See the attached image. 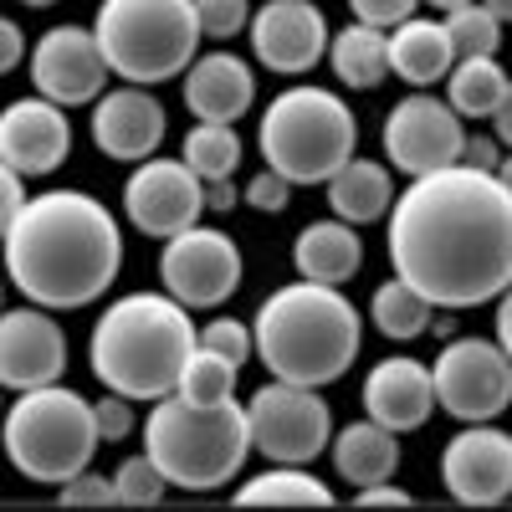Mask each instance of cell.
<instances>
[{
    "mask_svg": "<svg viewBox=\"0 0 512 512\" xmlns=\"http://www.w3.org/2000/svg\"><path fill=\"white\" fill-rule=\"evenodd\" d=\"M67 369V333L47 308H0V390H36L57 384Z\"/></svg>",
    "mask_w": 512,
    "mask_h": 512,
    "instance_id": "obj_18",
    "label": "cell"
},
{
    "mask_svg": "<svg viewBox=\"0 0 512 512\" xmlns=\"http://www.w3.org/2000/svg\"><path fill=\"white\" fill-rule=\"evenodd\" d=\"M93 41L113 77L159 88L195 62V0H103L93 16Z\"/></svg>",
    "mask_w": 512,
    "mask_h": 512,
    "instance_id": "obj_8",
    "label": "cell"
},
{
    "mask_svg": "<svg viewBox=\"0 0 512 512\" xmlns=\"http://www.w3.org/2000/svg\"><path fill=\"white\" fill-rule=\"evenodd\" d=\"M21 62H26V36H21V26L11 16H0V77L16 72Z\"/></svg>",
    "mask_w": 512,
    "mask_h": 512,
    "instance_id": "obj_43",
    "label": "cell"
},
{
    "mask_svg": "<svg viewBox=\"0 0 512 512\" xmlns=\"http://www.w3.org/2000/svg\"><path fill=\"white\" fill-rule=\"evenodd\" d=\"M415 6H420V0H349L354 21L379 26V31H390V26H400L405 16H415Z\"/></svg>",
    "mask_w": 512,
    "mask_h": 512,
    "instance_id": "obj_39",
    "label": "cell"
},
{
    "mask_svg": "<svg viewBox=\"0 0 512 512\" xmlns=\"http://www.w3.org/2000/svg\"><path fill=\"white\" fill-rule=\"evenodd\" d=\"M236 502L241 507H333V487L318 482L308 466L272 461L262 477L236 487Z\"/></svg>",
    "mask_w": 512,
    "mask_h": 512,
    "instance_id": "obj_28",
    "label": "cell"
},
{
    "mask_svg": "<svg viewBox=\"0 0 512 512\" xmlns=\"http://www.w3.org/2000/svg\"><path fill=\"white\" fill-rule=\"evenodd\" d=\"M195 349V318L169 292H123L103 308L88 338V364L103 390L123 400H159Z\"/></svg>",
    "mask_w": 512,
    "mask_h": 512,
    "instance_id": "obj_4",
    "label": "cell"
},
{
    "mask_svg": "<svg viewBox=\"0 0 512 512\" xmlns=\"http://www.w3.org/2000/svg\"><path fill=\"white\" fill-rule=\"evenodd\" d=\"M425 6H436V11L446 16V11H456V6H466V0H425Z\"/></svg>",
    "mask_w": 512,
    "mask_h": 512,
    "instance_id": "obj_47",
    "label": "cell"
},
{
    "mask_svg": "<svg viewBox=\"0 0 512 512\" xmlns=\"http://www.w3.org/2000/svg\"><path fill=\"white\" fill-rule=\"evenodd\" d=\"M236 185L231 180H205V210H236Z\"/></svg>",
    "mask_w": 512,
    "mask_h": 512,
    "instance_id": "obj_44",
    "label": "cell"
},
{
    "mask_svg": "<svg viewBox=\"0 0 512 512\" xmlns=\"http://www.w3.org/2000/svg\"><path fill=\"white\" fill-rule=\"evenodd\" d=\"M246 36H251V52L267 72H282V77H303L323 62L328 52V16L313 0H267L256 6L251 21H246Z\"/></svg>",
    "mask_w": 512,
    "mask_h": 512,
    "instance_id": "obj_15",
    "label": "cell"
},
{
    "mask_svg": "<svg viewBox=\"0 0 512 512\" xmlns=\"http://www.w3.org/2000/svg\"><path fill=\"white\" fill-rule=\"evenodd\" d=\"M364 349V318L338 287L297 277L277 287L251 318V354L272 379L328 390Z\"/></svg>",
    "mask_w": 512,
    "mask_h": 512,
    "instance_id": "obj_3",
    "label": "cell"
},
{
    "mask_svg": "<svg viewBox=\"0 0 512 512\" xmlns=\"http://www.w3.org/2000/svg\"><path fill=\"white\" fill-rule=\"evenodd\" d=\"M379 144H384L390 169H400L405 180H415V175H431V169L461 164L466 128H461V118L451 113L446 98L415 88L410 98H400L390 113H384Z\"/></svg>",
    "mask_w": 512,
    "mask_h": 512,
    "instance_id": "obj_12",
    "label": "cell"
},
{
    "mask_svg": "<svg viewBox=\"0 0 512 512\" xmlns=\"http://www.w3.org/2000/svg\"><path fill=\"white\" fill-rule=\"evenodd\" d=\"M431 303L410 287V282H400V277H390V282H379L374 287V297H369V323L390 338V344H410V338H420L425 328H431Z\"/></svg>",
    "mask_w": 512,
    "mask_h": 512,
    "instance_id": "obj_29",
    "label": "cell"
},
{
    "mask_svg": "<svg viewBox=\"0 0 512 512\" xmlns=\"http://www.w3.org/2000/svg\"><path fill=\"white\" fill-rule=\"evenodd\" d=\"M195 344L210 349V354H221V359H231V364H246L251 359V328L241 318H210L195 333Z\"/></svg>",
    "mask_w": 512,
    "mask_h": 512,
    "instance_id": "obj_35",
    "label": "cell"
},
{
    "mask_svg": "<svg viewBox=\"0 0 512 512\" xmlns=\"http://www.w3.org/2000/svg\"><path fill=\"white\" fill-rule=\"evenodd\" d=\"M72 154V118L52 98H16L0 108V159H6L21 180L57 175Z\"/></svg>",
    "mask_w": 512,
    "mask_h": 512,
    "instance_id": "obj_17",
    "label": "cell"
},
{
    "mask_svg": "<svg viewBox=\"0 0 512 512\" xmlns=\"http://www.w3.org/2000/svg\"><path fill=\"white\" fill-rule=\"evenodd\" d=\"M415 497L405 492V487H395L390 477H384V482H369V487H359L354 492V507H410Z\"/></svg>",
    "mask_w": 512,
    "mask_h": 512,
    "instance_id": "obj_42",
    "label": "cell"
},
{
    "mask_svg": "<svg viewBox=\"0 0 512 512\" xmlns=\"http://www.w3.org/2000/svg\"><path fill=\"white\" fill-rule=\"evenodd\" d=\"M364 415H369V420H379L384 431H395V436L420 431V425L436 415L431 364L405 359V354L379 359V364L364 374Z\"/></svg>",
    "mask_w": 512,
    "mask_h": 512,
    "instance_id": "obj_20",
    "label": "cell"
},
{
    "mask_svg": "<svg viewBox=\"0 0 512 512\" xmlns=\"http://www.w3.org/2000/svg\"><path fill=\"white\" fill-rule=\"evenodd\" d=\"M185 77V108L200 123H241L256 103V72L236 52H195Z\"/></svg>",
    "mask_w": 512,
    "mask_h": 512,
    "instance_id": "obj_21",
    "label": "cell"
},
{
    "mask_svg": "<svg viewBox=\"0 0 512 512\" xmlns=\"http://www.w3.org/2000/svg\"><path fill=\"white\" fill-rule=\"evenodd\" d=\"M461 164H472V169H492V175H507V149L487 134H466L461 144Z\"/></svg>",
    "mask_w": 512,
    "mask_h": 512,
    "instance_id": "obj_40",
    "label": "cell"
},
{
    "mask_svg": "<svg viewBox=\"0 0 512 512\" xmlns=\"http://www.w3.org/2000/svg\"><path fill=\"white\" fill-rule=\"evenodd\" d=\"M123 216L139 236H175L205 216V185L185 159L149 154L123 180Z\"/></svg>",
    "mask_w": 512,
    "mask_h": 512,
    "instance_id": "obj_13",
    "label": "cell"
},
{
    "mask_svg": "<svg viewBox=\"0 0 512 512\" xmlns=\"http://www.w3.org/2000/svg\"><path fill=\"white\" fill-rule=\"evenodd\" d=\"M441 82H446V103H451V113L461 123L466 118L487 123L492 113L512 108V77L502 72L497 57H456Z\"/></svg>",
    "mask_w": 512,
    "mask_h": 512,
    "instance_id": "obj_26",
    "label": "cell"
},
{
    "mask_svg": "<svg viewBox=\"0 0 512 512\" xmlns=\"http://www.w3.org/2000/svg\"><path fill=\"white\" fill-rule=\"evenodd\" d=\"M236 374H241V364H231V359H221V354H210V349L195 344L185 369H180V379H175V395H185L195 405L231 400L236 395Z\"/></svg>",
    "mask_w": 512,
    "mask_h": 512,
    "instance_id": "obj_31",
    "label": "cell"
},
{
    "mask_svg": "<svg viewBox=\"0 0 512 512\" xmlns=\"http://www.w3.org/2000/svg\"><path fill=\"white\" fill-rule=\"evenodd\" d=\"M482 6H487V11H492V16L502 21V26L512 21V0H482Z\"/></svg>",
    "mask_w": 512,
    "mask_h": 512,
    "instance_id": "obj_46",
    "label": "cell"
},
{
    "mask_svg": "<svg viewBox=\"0 0 512 512\" xmlns=\"http://www.w3.org/2000/svg\"><path fill=\"white\" fill-rule=\"evenodd\" d=\"M323 57L333 62V77L344 82V88H354V93H374L379 82L390 77L384 31H379V26H364V21H354V26H344V31H333Z\"/></svg>",
    "mask_w": 512,
    "mask_h": 512,
    "instance_id": "obj_27",
    "label": "cell"
},
{
    "mask_svg": "<svg viewBox=\"0 0 512 512\" xmlns=\"http://www.w3.org/2000/svg\"><path fill=\"white\" fill-rule=\"evenodd\" d=\"M446 41H451V57H497L502 47V21L482 6V0H466V6L441 16Z\"/></svg>",
    "mask_w": 512,
    "mask_h": 512,
    "instance_id": "obj_32",
    "label": "cell"
},
{
    "mask_svg": "<svg viewBox=\"0 0 512 512\" xmlns=\"http://www.w3.org/2000/svg\"><path fill=\"white\" fill-rule=\"evenodd\" d=\"M323 190H328V205H333L338 221L374 226V221H384V210H390V200H395V175H390V164L349 154L323 180Z\"/></svg>",
    "mask_w": 512,
    "mask_h": 512,
    "instance_id": "obj_24",
    "label": "cell"
},
{
    "mask_svg": "<svg viewBox=\"0 0 512 512\" xmlns=\"http://www.w3.org/2000/svg\"><path fill=\"white\" fill-rule=\"evenodd\" d=\"M492 303H497V338H492V344L512 354V303H507V292H502V297H492Z\"/></svg>",
    "mask_w": 512,
    "mask_h": 512,
    "instance_id": "obj_45",
    "label": "cell"
},
{
    "mask_svg": "<svg viewBox=\"0 0 512 512\" xmlns=\"http://www.w3.org/2000/svg\"><path fill=\"white\" fill-rule=\"evenodd\" d=\"M93 431H98V441H128L134 436V400H123V395H103V400H93Z\"/></svg>",
    "mask_w": 512,
    "mask_h": 512,
    "instance_id": "obj_36",
    "label": "cell"
},
{
    "mask_svg": "<svg viewBox=\"0 0 512 512\" xmlns=\"http://www.w3.org/2000/svg\"><path fill=\"white\" fill-rule=\"evenodd\" d=\"M241 200H246L251 210H262V216H282L287 200H292V185L277 175V169H262V175H251V180H246Z\"/></svg>",
    "mask_w": 512,
    "mask_h": 512,
    "instance_id": "obj_38",
    "label": "cell"
},
{
    "mask_svg": "<svg viewBox=\"0 0 512 512\" xmlns=\"http://www.w3.org/2000/svg\"><path fill=\"white\" fill-rule=\"evenodd\" d=\"M144 456L180 492H221L241 477L251 456L246 410L236 400L195 405L185 395H159L144 415Z\"/></svg>",
    "mask_w": 512,
    "mask_h": 512,
    "instance_id": "obj_5",
    "label": "cell"
},
{
    "mask_svg": "<svg viewBox=\"0 0 512 512\" xmlns=\"http://www.w3.org/2000/svg\"><path fill=\"white\" fill-rule=\"evenodd\" d=\"M108 62L93 41V26H52L31 47V82L57 108H82L108 88Z\"/></svg>",
    "mask_w": 512,
    "mask_h": 512,
    "instance_id": "obj_16",
    "label": "cell"
},
{
    "mask_svg": "<svg viewBox=\"0 0 512 512\" xmlns=\"http://www.w3.org/2000/svg\"><path fill=\"white\" fill-rule=\"evenodd\" d=\"M0 441L16 472L41 487H62L82 466H93V451L103 446L93 431V400L67 390L62 379L21 390L0 415Z\"/></svg>",
    "mask_w": 512,
    "mask_h": 512,
    "instance_id": "obj_7",
    "label": "cell"
},
{
    "mask_svg": "<svg viewBox=\"0 0 512 512\" xmlns=\"http://www.w3.org/2000/svg\"><path fill=\"white\" fill-rule=\"evenodd\" d=\"M431 390L436 405L461 425L497 420L512 405V354L482 333H451L431 364Z\"/></svg>",
    "mask_w": 512,
    "mask_h": 512,
    "instance_id": "obj_10",
    "label": "cell"
},
{
    "mask_svg": "<svg viewBox=\"0 0 512 512\" xmlns=\"http://www.w3.org/2000/svg\"><path fill=\"white\" fill-rule=\"evenodd\" d=\"M93 144L98 154L118 159V164H139L149 154H159L164 134H169V113L164 103L139 88V82H123V88H103L93 103Z\"/></svg>",
    "mask_w": 512,
    "mask_h": 512,
    "instance_id": "obj_19",
    "label": "cell"
},
{
    "mask_svg": "<svg viewBox=\"0 0 512 512\" xmlns=\"http://www.w3.org/2000/svg\"><path fill=\"white\" fill-rule=\"evenodd\" d=\"M21 6H31V11H47V6H57V0H21Z\"/></svg>",
    "mask_w": 512,
    "mask_h": 512,
    "instance_id": "obj_48",
    "label": "cell"
},
{
    "mask_svg": "<svg viewBox=\"0 0 512 512\" xmlns=\"http://www.w3.org/2000/svg\"><path fill=\"white\" fill-rule=\"evenodd\" d=\"M21 200H26V185H21V175L0 159V236H6V226L16 221V210H21Z\"/></svg>",
    "mask_w": 512,
    "mask_h": 512,
    "instance_id": "obj_41",
    "label": "cell"
},
{
    "mask_svg": "<svg viewBox=\"0 0 512 512\" xmlns=\"http://www.w3.org/2000/svg\"><path fill=\"white\" fill-rule=\"evenodd\" d=\"M292 267H297V277H308V282L344 287L364 267V236H359V226L338 221V216L308 221L303 231H297V241H292Z\"/></svg>",
    "mask_w": 512,
    "mask_h": 512,
    "instance_id": "obj_22",
    "label": "cell"
},
{
    "mask_svg": "<svg viewBox=\"0 0 512 512\" xmlns=\"http://www.w3.org/2000/svg\"><path fill=\"white\" fill-rule=\"evenodd\" d=\"M11 287L47 313L93 308L123 267V226L88 190L26 195L0 236Z\"/></svg>",
    "mask_w": 512,
    "mask_h": 512,
    "instance_id": "obj_2",
    "label": "cell"
},
{
    "mask_svg": "<svg viewBox=\"0 0 512 512\" xmlns=\"http://www.w3.org/2000/svg\"><path fill=\"white\" fill-rule=\"evenodd\" d=\"M164 492H169V482L159 477V466L144 451L118 461V472H113V502H123V507H159Z\"/></svg>",
    "mask_w": 512,
    "mask_h": 512,
    "instance_id": "obj_33",
    "label": "cell"
},
{
    "mask_svg": "<svg viewBox=\"0 0 512 512\" xmlns=\"http://www.w3.org/2000/svg\"><path fill=\"white\" fill-rule=\"evenodd\" d=\"M0 297H6V282H0Z\"/></svg>",
    "mask_w": 512,
    "mask_h": 512,
    "instance_id": "obj_49",
    "label": "cell"
},
{
    "mask_svg": "<svg viewBox=\"0 0 512 512\" xmlns=\"http://www.w3.org/2000/svg\"><path fill=\"white\" fill-rule=\"evenodd\" d=\"M256 149L287 185H323L359 149V118L338 93L292 82L256 123Z\"/></svg>",
    "mask_w": 512,
    "mask_h": 512,
    "instance_id": "obj_6",
    "label": "cell"
},
{
    "mask_svg": "<svg viewBox=\"0 0 512 512\" xmlns=\"http://www.w3.org/2000/svg\"><path fill=\"white\" fill-rule=\"evenodd\" d=\"M195 21H200V36L231 41L251 21V0H195Z\"/></svg>",
    "mask_w": 512,
    "mask_h": 512,
    "instance_id": "obj_34",
    "label": "cell"
},
{
    "mask_svg": "<svg viewBox=\"0 0 512 512\" xmlns=\"http://www.w3.org/2000/svg\"><path fill=\"white\" fill-rule=\"evenodd\" d=\"M246 436L251 451L267 461H287V466H308L328 451L333 436V410L318 390L308 384H287V379H267L246 405Z\"/></svg>",
    "mask_w": 512,
    "mask_h": 512,
    "instance_id": "obj_9",
    "label": "cell"
},
{
    "mask_svg": "<svg viewBox=\"0 0 512 512\" xmlns=\"http://www.w3.org/2000/svg\"><path fill=\"white\" fill-rule=\"evenodd\" d=\"M246 277V262H241V246L236 236H226L221 226H185L175 236H164V251H159V282L164 292L175 297L180 308H221L236 297Z\"/></svg>",
    "mask_w": 512,
    "mask_h": 512,
    "instance_id": "obj_11",
    "label": "cell"
},
{
    "mask_svg": "<svg viewBox=\"0 0 512 512\" xmlns=\"http://www.w3.org/2000/svg\"><path fill=\"white\" fill-rule=\"evenodd\" d=\"M57 502L62 507H113V477H98V472L82 466L77 477H67L57 487Z\"/></svg>",
    "mask_w": 512,
    "mask_h": 512,
    "instance_id": "obj_37",
    "label": "cell"
},
{
    "mask_svg": "<svg viewBox=\"0 0 512 512\" xmlns=\"http://www.w3.org/2000/svg\"><path fill=\"white\" fill-rule=\"evenodd\" d=\"M328 451H333V472L354 487H369V482H384V477L400 472V436L384 431L369 415L344 425V431H333Z\"/></svg>",
    "mask_w": 512,
    "mask_h": 512,
    "instance_id": "obj_25",
    "label": "cell"
},
{
    "mask_svg": "<svg viewBox=\"0 0 512 512\" xmlns=\"http://www.w3.org/2000/svg\"><path fill=\"white\" fill-rule=\"evenodd\" d=\"M384 251L400 282L431 308H482L512 282V190L507 175L446 164L415 175L384 210Z\"/></svg>",
    "mask_w": 512,
    "mask_h": 512,
    "instance_id": "obj_1",
    "label": "cell"
},
{
    "mask_svg": "<svg viewBox=\"0 0 512 512\" xmlns=\"http://www.w3.org/2000/svg\"><path fill=\"white\" fill-rule=\"evenodd\" d=\"M441 482L461 507H502L512 497V436L472 420L441 446Z\"/></svg>",
    "mask_w": 512,
    "mask_h": 512,
    "instance_id": "obj_14",
    "label": "cell"
},
{
    "mask_svg": "<svg viewBox=\"0 0 512 512\" xmlns=\"http://www.w3.org/2000/svg\"><path fill=\"white\" fill-rule=\"evenodd\" d=\"M384 57H390V77L410 82V88H436L456 62L446 26L431 16H405L400 26L384 31Z\"/></svg>",
    "mask_w": 512,
    "mask_h": 512,
    "instance_id": "obj_23",
    "label": "cell"
},
{
    "mask_svg": "<svg viewBox=\"0 0 512 512\" xmlns=\"http://www.w3.org/2000/svg\"><path fill=\"white\" fill-rule=\"evenodd\" d=\"M241 134H236V123H190V134H185V144H180V159L200 175V185L205 180H231L236 169H241Z\"/></svg>",
    "mask_w": 512,
    "mask_h": 512,
    "instance_id": "obj_30",
    "label": "cell"
}]
</instances>
